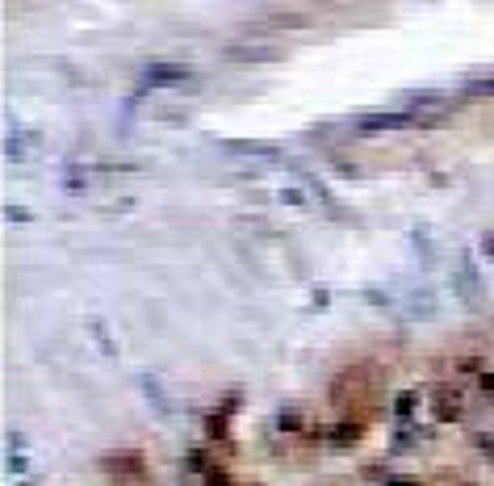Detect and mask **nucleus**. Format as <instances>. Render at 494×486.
<instances>
[{"mask_svg": "<svg viewBox=\"0 0 494 486\" xmlns=\"http://www.w3.org/2000/svg\"><path fill=\"white\" fill-rule=\"evenodd\" d=\"M431 407H435V419L449 423V419L461 415V394H457L453 386H444V390H435V403H431Z\"/></svg>", "mask_w": 494, "mask_h": 486, "instance_id": "obj_1", "label": "nucleus"}]
</instances>
